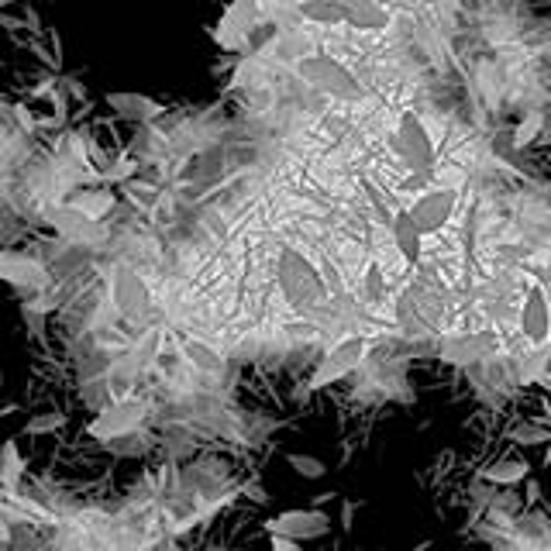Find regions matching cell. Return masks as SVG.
I'll return each mask as SVG.
<instances>
[{"instance_id":"obj_19","label":"cell","mask_w":551,"mask_h":551,"mask_svg":"<svg viewBox=\"0 0 551 551\" xmlns=\"http://www.w3.org/2000/svg\"><path fill=\"white\" fill-rule=\"evenodd\" d=\"M300 14L314 25H345V4L341 0H307Z\"/></svg>"},{"instance_id":"obj_29","label":"cell","mask_w":551,"mask_h":551,"mask_svg":"<svg viewBox=\"0 0 551 551\" xmlns=\"http://www.w3.org/2000/svg\"><path fill=\"white\" fill-rule=\"evenodd\" d=\"M269 545H273V551H304V545L293 538H283V534H269Z\"/></svg>"},{"instance_id":"obj_28","label":"cell","mask_w":551,"mask_h":551,"mask_svg":"<svg viewBox=\"0 0 551 551\" xmlns=\"http://www.w3.org/2000/svg\"><path fill=\"white\" fill-rule=\"evenodd\" d=\"M366 300L369 304H379V300H383V276H379L376 266L369 269V279H366Z\"/></svg>"},{"instance_id":"obj_7","label":"cell","mask_w":551,"mask_h":551,"mask_svg":"<svg viewBox=\"0 0 551 551\" xmlns=\"http://www.w3.org/2000/svg\"><path fill=\"white\" fill-rule=\"evenodd\" d=\"M266 531L293 541H317L331 531V517L321 514V510H283L266 524Z\"/></svg>"},{"instance_id":"obj_11","label":"cell","mask_w":551,"mask_h":551,"mask_svg":"<svg viewBox=\"0 0 551 551\" xmlns=\"http://www.w3.org/2000/svg\"><path fill=\"white\" fill-rule=\"evenodd\" d=\"M521 335L531 341V345H545L551 338V307H548V297L541 286H531L524 297V307H521Z\"/></svg>"},{"instance_id":"obj_10","label":"cell","mask_w":551,"mask_h":551,"mask_svg":"<svg viewBox=\"0 0 551 551\" xmlns=\"http://www.w3.org/2000/svg\"><path fill=\"white\" fill-rule=\"evenodd\" d=\"M500 345V338L493 331H476V335H455L441 345V359L452 362V366H472L479 359H490Z\"/></svg>"},{"instance_id":"obj_1","label":"cell","mask_w":551,"mask_h":551,"mask_svg":"<svg viewBox=\"0 0 551 551\" xmlns=\"http://www.w3.org/2000/svg\"><path fill=\"white\" fill-rule=\"evenodd\" d=\"M279 283L283 293L297 310L317 307L328 300V286H324L321 273L297 252V248H283V259H279Z\"/></svg>"},{"instance_id":"obj_23","label":"cell","mask_w":551,"mask_h":551,"mask_svg":"<svg viewBox=\"0 0 551 551\" xmlns=\"http://www.w3.org/2000/svg\"><path fill=\"white\" fill-rule=\"evenodd\" d=\"M286 462H290V469L297 472L300 479H324V476H328V469H324V462H321V459H314V455H300V452H293V455H286Z\"/></svg>"},{"instance_id":"obj_8","label":"cell","mask_w":551,"mask_h":551,"mask_svg":"<svg viewBox=\"0 0 551 551\" xmlns=\"http://www.w3.org/2000/svg\"><path fill=\"white\" fill-rule=\"evenodd\" d=\"M455 211H459V190H424L410 207V214L421 224L424 235H434V231L445 228Z\"/></svg>"},{"instance_id":"obj_22","label":"cell","mask_w":551,"mask_h":551,"mask_svg":"<svg viewBox=\"0 0 551 551\" xmlns=\"http://www.w3.org/2000/svg\"><path fill=\"white\" fill-rule=\"evenodd\" d=\"M224 18L231 21V25H238L245 31V35H252V28L259 25V4H255V0H235V4L228 7V11H224Z\"/></svg>"},{"instance_id":"obj_18","label":"cell","mask_w":551,"mask_h":551,"mask_svg":"<svg viewBox=\"0 0 551 551\" xmlns=\"http://www.w3.org/2000/svg\"><path fill=\"white\" fill-rule=\"evenodd\" d=\"M527 472H531V465L524 459H500V462H493L490 469H483V479L496 486H514V483H521V479H527Z\"/></svg>"},{"instance_id":"obj_21","label":"cell","mask_w":551,"mask_h":551,"mask_svg":"<svg viewBox=\"0 0 551 551\" xmlns=\"http://www.w3.org/2000/svg\"><path fill=\"white\" fill-rule=\"evenodd\" d=\"M211 38H214V45L217 49H224V52H242L245 49V42H248V35L238 25H231L228 18L221 14V21L211 28Z\"/></svg>"},{"instance_id":"obj_4","label":"cell","mask_w":551,"mask_h":551,"mask_svg":"<svg viewBox=\"0 0 551 551\" xmlns=\"http://www.w3.org/2000/svg\"><path fill=\"white\" fill-rule=\"evenodd\" d=\"M366 352H369V341L359 338V335L338 341V345L321 359V366L314 369V376L307 379V390H324V386L352 376V372L366 362Z\"/></svg>"},{"instance_id":"obj_3","label":"cell","mask_w":551,"mask_h":551,"mask_svg":"<svg viewBox=\"0 0 551 551\" xmlns=\"http://www.w3.org/2000/svg\"><path fill=\"white\" fill-rule=\"evenodd\" d=\"M393 149H397L400 162L410 169V173H431L434 159H438L428 128H424V121H421V114L417 111H403L400 114L397 135H393Z\"/></svg>"},{"instance_id":"obj_20","label":"cell","mask_w":551,"mask_h":551,"mask_svg":"<svg viewBox=\"0 0 551 551\" xmlns=\"http://www.w3.org/2000/svg\"><path fill=\"white\" fill-rule=\"evenodd\" d=\"M183 352H186V359H190L200 372H221V366H224L221 355H217L214 348L207 345V341H200V338H186Z\"/></svg>"},{"instance_id":"obj_16","label":"cell","mask_w":551,"mask_h":551,"mask_svg":"<svg viewBox=\"0 0 551 551\" xmlns=\"http://www.w3.org/2000/svg\"><path fill=\"white\" fill-rule=\"evenodd\" d=\"M69 207H76V211L80 214H87L90 221H104L107 214L114 211V204H118V200H114V193L111 190H104V186H93V190H80V193H73V197L66 200Z\"/></svg>"},{"instance_id":"obj_13","label":"cell","mask_w":551,"mask_h":551,"mask_svg":"<svg viewBox=\"0 0 551 551\" xmlns=\"http://www.w3.org/2000/svg\"><path fill=\"white\" fill-rule=\"evenodd\" d=\"M107 107H111L118 118L124 121H135V124H145V121H155L166 114V107H162V100L149 97V93H135V90H114L107 93Z\"/></svg>"},{"instance_id":"obj_25","label":"cell","mask_w":551,"mask_h":551,"mask_svg":"<svg viewBox=\"0 0 551 551\" xmlns=\"http://www.w3.org/2000/svg\"><path fill=\"white\" fill-rule=\"evenodd\" d=\"M510 441H517V445H545V441H551V431L541 428V424H521V428L510 431Z\"/></svg>"},{"instance_id":"obj_6","label":"cell","mask_w":551,"mask_h":551,"mask_svg":"<svg viewBox=\"0 0 551 551\" xmlns=\"http://www.w3.org/2000/svg\"><path fill=\"white\" fill-rule=\"evenodd\" d=\"M111 300H114V307H118V314L128 317V321H142V317L152 310L149 283H145L131 266H118L111 273Z\"/></svg>"},{"instance_id":"obj_5","label":"cell","mask_w":551,"mask_h":551,"mask_svg":"<svg viewBox=\"0 0 551 551\" xmlns=\"http://www.w3.org/2000/svg\"><path fill=\"white\" fill-rule=\"evenodd\" d=\"M145 414H149V407H145L142 400H118L111 403V407H104L97 417L90 421L87 434L97 441H118V438H128V434H135L142 428Z\"/></svg>"},{"instance_id":"obj_26","label":"cell","mask_w":551,"mask_h":551,"mask_svg":"<svg viewBox=\"0 0 551 551\" xmlns=\"http://www.w3.org/2000/svg\"><path fill=\"white\" fill-rule=\"evenodd\" d=\"M131 173H135V162H114V166L100 169L97 180H104V183H121V180H128Z\"/></svg>"},{"instance_id":"obj_27","label":"cell","mask_w":551,"mask_h":551,"mask_svg":"<svg viewBox=\"0 0 551 551\" xmlns=\"http://www.w3.org/2000/svg\"><path fill=\"white\" fill-rule=\"evenodd\" d=\"M538 128H541V114H531V118H524L521 128H517V135H514V145H517V149H524V145L531 142L534 135H538Z\"/></svg>"},{"instance_id":"obj_15","label":"cell","mask_w":551,"mask_h":551,"mask_svg":"<svg viewBox=\"0 0 551 551\" xmlns=\"http://www.w3.org/2000/svg\"><path fill=\"white\" fill-rule=\"evenodd\" d=\"M345 4V25L355 31H386L390 28V11L376 0H341Z\"/></svg>"},{"instance_id":"obj_24","label":"cell","mask_w":551,"mask_h":551,"mask_svg":"<svg viewBox=\"0 0 551 551\" xmlns=\"http://www.w3.org/2000/svg\"><path fill=\"white\" fill-rule=\"evenodd\" d=\"M59 428H66V414H59V410H49V414H35V417H28V424H25V431L28 434H52V431H59Z\"/></svg>"},{"instance_id":"obj_14","label":"cell","mask_w":551,"mask_h":551,"mask_svg":"<svg viewBox=\"0 0 551 551\" xmlns=\"http://www.w3.org/2000/svg\"><path fill=\"white\" fill-rule=\"evenodd\" d=\"M424 231L421 224L414 221V214L407 211H397V217H393V245H397V252L403 255V262L407 266H417L421 262V252H424Z\"/></svg>"},{"instance_id":"obj_12","label":"cell","mask_w":551,"mask_h":551,"mask_svg":"<svg viewBox=\"0 0 551 551\" xmlns=\"http://www.w3.org/2000/svg\"><path fill=\"white\" fill-rule=\"evenodd\" d=\"M42 221L49 224V228H56L62 238H73V242H93L100 231L97 221H90L87 214H80L76 207L69 204H52L42 211Z\"/></svg>"},{"instance_id":"obj_2","label":"cell","mask_w":551,"mask_h":551,"mask_svg":"<svg viewBox=\"0 0 551 551\" xmlns=\"http://www.w3.org/2000/svg\"><path fill=\"white\" fill-rule=\"evenodd\" d=\"M297 73L304 76L314 90L328 93L331 100H345V104L362 100V83L331 56H304L297 62Z\"/></svg>"},{"instance_id":"obj_17","label":"cell","mask_w":551,"mask_h":551,"mask_svg":"<svg viewBox=\"0 0 551 551\" xmlns=\"http://www.w3.org/2000/svg\"><path fill=\"white\" fill-rule=\"evenodd\" d=\"M21 476H25V459L18 452V441H4L0 445V486L7 493H18Z\"/></svg>"},{"instance_id":"obj_9","label":"cell","mask_w":551,"mask_h":551,"mask_svg":"<svg viewBox=\"0 0 551 551\" xmlns=\"http://www.w3.org/2000/svg\"><path fill=\"white\" fill-rule=\"evenodd\" d=\"M0 279L18 290H45L49 286V269L35 259V255H25V252H0Z\"/></svg>"}]
</instances>
